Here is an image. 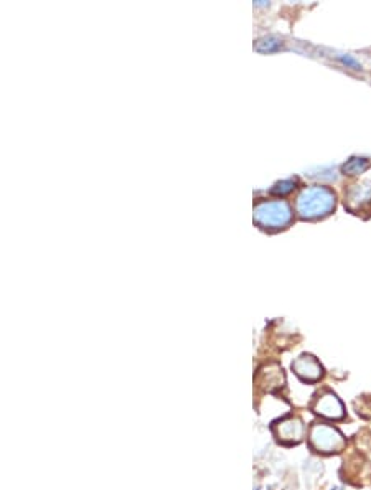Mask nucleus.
<instances>
[{
    "label": "nucleus",
    "instance_id": "f257e3e1",
    "mask_svg": "<svg viewBox=\"0 0 371 490\" xmlns=\"http://www.w3.org/2000/svg\"><path fill=\"white\" fill-rule=\"evenodd\" d=\"M335 193L329 187L314 185L304 188L297 197L295 210L302 220H319L335 210Z\"/></svg>",
    "mask_w": 371,
    "mask_h": 490
},
{
    "label": "nucleus",
    "instance_id": "7ed1b4c3",
    "mask_svg": "<svg viewBox=\"0 0 371 490\" xmlns=\"http://www.w3.org/2000/svg\"><path fill=\"white\" fill-rule=\"evenodd\" d=\"M312 449L322 454H334L343 450L346 445L345 436L338 429L329 424H314L309 433Z\"/></svg>",
    "mask_w": 371,
    "mask_h": 490
},
{
    "label": "nucleus",
    "instance_id": "0eeeda50",
    "mask_svg": "<svg viewBox=\"0 0 371 490\" xmlns=\"http://www.w3.org/2000/svg\"><path fill=\"white\" fill-rule=\"evenodd\" d=\"M292 370L295 371V375L299 376L300 380L309 381V383H315V381H319L322 378V375H324V368H322L319 360H317L315 356L307 354L300 355L299 358L294 360Z\"/></svg>",
    "mask_w": 371,
    "mask_h": 490
},
{
    "label": "nucleus",
    "instance_id": "1a4fd4ad",
    "mask_svg": "<svg viewBox=\"0 0 371 490\" xmlns=\"http://www.w3.org/2000/svg\"><path fill=\"white\" fill-rule=\"evenodd\" d=\"M294 188H295V182L284 180L277 183V185L272 188V193H276V195H287V193H290Z\"/></svg>",
    "mask_w": 371,
    "mask_h": 490
},
{
    "label": "nucleus",
    "instance_id": "f03ea898",
    "mask_svg": "<svg viewBox=\"0 0 371 490\" xmlns=\"http://www.w3.org/2000/svg\"><path fill=\"white\" fill-rule=\"evenodd\" d=\"M290 205L284 200L257 202L254 205V223L262 230H284L292 223Z\"/></svg>",
    "mask_w": 371,
    "mask_h": 490
},
{
    "label": "nucleus",
    "instance_id": "39448f33",
    "mask_svg": "<svg viewBox=\"0 0 371 490\" xmlns=\"http://www.w3.org/2000/svg\"><path fill=\"white\" fill-rule=\"evenodd\" d=\"M276 438L284 444H297L304 439L305 436V424L302 419L294 418V416H287V418L277 421L274 424Z\"/></svg>",
    "mask_w": 371,
    "mask_h": 490
},
{
    "label": "nucleus",
    "instance_id": "6e6552de",
    "mask_svg": "<svg viewBox=\"0 0 371 490\" xmlns=\"http://www.w3.org/2000/svg\"><path fill=\"white\" fill-rule=\"evenodd\" d=\"M368 167H370V163H368V161H366V158L353 157L345 163L341 170H343L345 175H360V173H363Z\"/></svg>",
    "mask_w": 371,
    "mask_h": 490
},
{
    "label": "nucleus",
    "instance_id": "423d86ee",
    "mask_svg": "<svg viewBox=\"0 0 371 490\" xmlns=\"http://www.w3.org/2000/svg\"><path fill=\"white\" fill-rule=\"evenodd\" d=\"M314 411L322 418L325 419H331V421H338L345 418V406L341 401L336 398V395L330 393V391H326V393L320 395L319 398L315 399L314 403Z\"/></svg>",
    "mask_w": 371,
    "mask_h": 490
},
{
    "label": "nucleus",
    "instance_id": "20e7f679",
    "mask_svg": "<svg viewBox=\"0 0 371 490\" xmlns=\"http://www.w3.org/2000/svg\"><path fill=\"white\" fill-rule=\"evenodd\" d=\"M345 206L355 215L368 211L371 215V180L355 183L345 192Z\"/></svg>",
    "mask_w": 371,
    "mask_h": 490
}]
</instances>
